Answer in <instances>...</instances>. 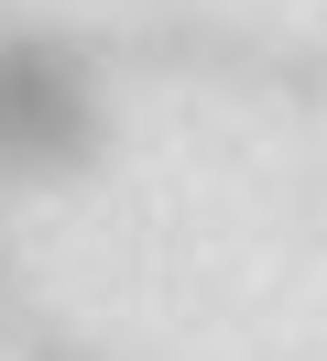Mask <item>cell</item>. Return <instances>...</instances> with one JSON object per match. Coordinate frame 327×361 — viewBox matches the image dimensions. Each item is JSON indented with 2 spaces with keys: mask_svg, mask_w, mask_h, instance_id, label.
I'll return each mask as SVG.
<instances>
[{
  "mask_svg": "<svg viewBox=\"0 0 327 361\" xmlns=\"http://www.w3.org/2000/svg\"><path fill=\"white\" fill-rule=\"evenodd\" d=\"M109 142L98 44L55 23H0V186H55Z\"/></svg>",
  "mask_w": 327,
  "mask_h": 361,
  "instance_id": "obj_1",
  "label": "cell"
},
{
  "mask_svg": "<svg viewBox=\"0 0 327 361\" xmlns=\"http://www.w3.org/2000/svg\"><path fill=\"white\" fill-rule=\"evenodd\" d=\"M120 55H142V66L251 77V88H283V99H316V110H327V55L316 44H262V33H229V23H142Z\"/></svg>",
  "mask_w": 327,
  "mask_h": 361,
  "instance_id": "obj_2",
  "label": "cell"
}]
</instances>
